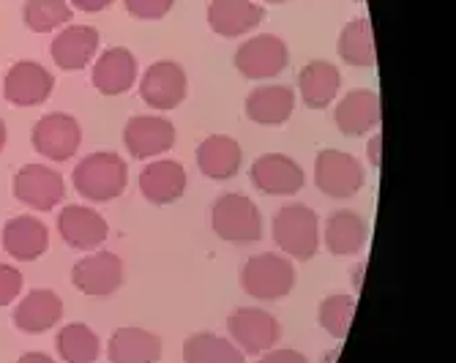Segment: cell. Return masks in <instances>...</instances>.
Instances as JSON below:
<instances>
[{
    "mask_svg": "<svg viewBox=\"0 0 456 363\" xmlns=\"http://www.w3.org/2000/svg\"><path fill=\"white\" fill-rule=\"evenodd\" d=\"M77 194L88 203H110L129 186V165L112 150L88 153L71 173Z\"/></svg>",
    "mask_w": 456,
    "mask_h": 363,
    "instance_id": "obj_1",
    "label": "cell"
},
{
    "mask_svg": "<svg viewBox=\"0 0 456 363\" xmlns=\"http://www.w3.org/2000/svg\"><path fill=\"white\" fill-rule=\"evenodd\" d=\"M273 244L289 260H312L320 252V216L301 203L281 206L273 216Z\"/></svg>",
    "mask_w": 456,
    "mask_h": 363,
    "instance_id": "obj_2",
    "label": "cell"
},
{
    "mask_svg": "<svg viewBox=\"0 0 456 363\" xmlns=\"http://www.w3.org/2000/svg\"><path fill=\"white\" fill-rule=\"evenodd\" d=\"M240 287L257 301H281L296 287V265L289 257L276 252H263L243 262Z\"/></svg>",
    "mask_w": 456,
    "mask_h": 363,
    "instance_id": "obj_3",
    "label": "cell"
},
{
    "mask_svg": "<svg viewBox=\"0 0 456 363\" xmlns=\"http://www.w3.org/2000/svg\"><path fill=\"white\" fill-rule=\"evenodd\" d=\"M211 227L227 244H255L263 238V214L246 194H222L211 208Z\"/></svg>",
    "mask_w": 456,
    "mask_h": 363,
    "instance_id": "obj_4",
    "label": "cell"
},
{
    "mask_svg": "<svg viewBox=\"0 0 456 363\" xmlns=\"http://www.w3.org/2000/svg\"><path fill=\"white\" fill-rule=\"evenodd\" d=\"M366 183V170L353 153L325 148L314 158V186L334 199L355 197Z\"/></svg>",
    "mask_w": 456,
    "mask_h": 363,
    "instance_id": "obj_5",
    "label": "cell"
},
{
    "mask_svg": "<svg viewBox=\"0 0 456 363\" xmlns=\"http://www.w3.org/2000/svg\"><path fill=\"white\" fill-rule=\"evenodd\" d=\"M30 142L36 153L45 156L47 161H69L82 145V126L69 112H50L36 120Z\"/></svg>",
    "mask_w": 456,
    "mask_h": 363,
    "instance_id": "obj_6",
    "label": "cell"
},
{
    "mask_svg": "<svg viewBox=\"0 0 456 363\" xmlns=\"http://www.w3.org/2000/svg\"><path fill=\"white\" fill-rule=\"evenodd\" d=\"M227 334L240 352H268L279 344L281 326L265 309L240 306L227 317Z\"/></svg>",
    "mask_w": 456,
    "mask_h": 363,
    "instance_id": "obj_7",
    "label": "cell"
},
{
    "mask_svg": "<svg viewBox=\"0 0 456 363\" xmlns=\"http://www.w3.org/2000/svg\"><path fill=\"white\" fill-rule=\"evenodd\" d=\"M289 63V50L284 38L273 33H257L238 47L235 69L246 79H271L281 74Z\"/></svg>",
    "mask_w": 456,
    "mask_h": 363,
    "instance_id": "obj_8",
    "label": "cell"
},
{
    "mask_svg": "<svg viewBox=\"0 0 456 363\" xmlns=\"http://www.w3.org/2000/svg\"><path fill=\"white\" fill-rule=\"evenodd\" d=\"M12 191L22 206L47 214L66 197V181L50 165H25L17 170Z\"/></svg>",
    "mask_w": 456,
    "mask_h": 363,
    "instance_id": "obj_9",
    "label": "cell"
},
{
    "mask_svg": "<svg viewBox=\"0 0 456 363\" xmlns=\"http://www.w3.org/2000/svg\"><path fill=\"white\" fill-rule=\"evenodd\" d=\"M189 91V79L181 63L175 60H156L140 77V96L148 107L167 112L183 104Z\"/></svg>",
    "mask_w": 456,
    "mask_h": 363,
    "instance_id": "obj_10",
    "label": "cell"
},
{
    "mask_svg": "<svg viewBox=\"0 0 456 363\" xmlns=\"http://www.w3.org/2000/svg\"><path fill=\"white\" fill-rule=\"evenodd\" d=\"M123 278H126V268L115 252H94L82 257L71 268V285L94 298H107L120 290Z\"/></svg>",
    "mask_w": 456,
    "mask_h": 363,
    "instance_id": "obj_11",
    "label": "cell"
},
{
    "mask_svg": "<svg viewBox=\"0 0 456 363\" xmlns=\"http://www.w3.org/2000/svg\"><path fill=\"white\" fill-rule=\"evenodd\" d=\"M178 140V132L173 120L159 115H134L129 124L123 126V145H126L132 158H156L164 156Z\"/></svg>",
    "mask_w": 456,
    "mask_h": 363,
    "instance_id": "obj_12",
    "label": "cell"
},
{
    "mask_svg": "<svg viewBox=\"0 0 456 363\" xmlns=\"http://www.w3.org/2000/svg\"><path fill=\"white\" fill-rule=\"evenodd\" d=\"M255 189H260L268 197H289L298 194L306 183L304 167L287 153H263L252 170H248Z\"/></svg>",
    "mask_w": 456,
    "mask_h": 363,
    "instance_id": "obj_13",
    "label": "cell"
},
{
    "mask_svg": "<svg viewBox=\"0 0 456 363\" xmlns=\"http://www.w3.org/2000/svg\"><path fill=\"white\" fill-rule=\"evenodd\" d=\"M55 77L36 60H17L4 77V96L14 107H38L53 96Z\"/></svg>",
    "mask_w": 456,
    "mask_h": 363,
    "instance_id": "obj_14",
    "label": "cell"
},
{
    "mask_svg": "<svg viewBox=\"0 0 456 363\" xmlns=\"http://www.w3.org/2000/svg\"><path fill=\"white\" fill-rule=\"evenodd\" d=\"M58 232H61L66 246L91 252V249H99L107 240L110 224L91 206H66L58 214Z\"/></svg>",
    "mask_w": 456,
    "mask_h": 363,
    "instance_id": "obj_15",
    "label": "cell"
},
{
    "mask_svg": "<svg viewBox=\"0 0 456 363\" xmlns=\"http://www.w3.org/2000/svg\"><path fill=\"white\" fill-rule=\"evenodd\" d=\"M137 77H140V66L134 52L126 47H110L96 58L91 83L102 96H120L134 88Z\"/></svg>",
    "mask_w": 456,
    "mask_h": 363,
    "instance_id": "obj_16",
    "label": "cell"
},
{
    "mask_svg": "<svg viewBox=\"0 0 456 363\" xmlns=\"http://www.w3.org/2000/svg\"><path fill=\"white\" fill-rule=\"evenodd\" d=\"M0 244H4V252L17 262H33L50 249V230L41 219L22 214L4 224Z\"/></svg>",
    "mask_w": 456,
    "mask_h": 363,
    "instance_id": "obj_17",
    "label": "cell"
},
{
    "mask_svg": "<svg viewBox=\"0 0 456 363\" xmlns=\"http://www.w3.org/2000/svg\"><path fill=\"white\" fill-rule=\"evenodd\" d=\"M380 96L369 88H355L334 107V124L345 137H363L380 126Z\"/></svg>",
    "mask_w": 456,
    "mask_h": 363,
    "instance_id": "obj_18",
    "label": "cell"
},
{
    "mask_svg": "<svg viewBox=\"0 0 456 363\" xmlns=\"http://www.w3.org/2000/svg\"><path fill=\"white\" fill-rule=\"evenodd\" d=\"M14 328L30 336L53 331L63 319V298L53 290H30L14 306Z\"/></svg>",
    "mask_w": 456,
    "mask_h": 363,
    "instance_id": "obj_19",
    "label": "cell"
},
{
    "mask_svg": "<svg viewBox=\"0 0 456 363\" xmlns=\"http://www.w3.org/2000/svg\"><path fill=\"white\" fill-rule=\"evenodd\" d=\"M99 52V30L91 25H66L55 33L50 55L63 71L86 69Z\"/></svg>",
    "mask_w": 456,
    "mask_h": 363,
    "instance_id": "obj_20",
    "label": "cell"
},
{
    "mask_svg": "<svg viewBox=\"0 0 456 363\" xmlns=\"http://www.w3.org/2000/svg\"><path fill=\"white\" fill-rule=\"evenodd\" d=\"M186 183L189 178L183 165L173 158L151 161L140 173V191L153 206H170L175 199H181L186 194Z\"/></svg>",
    "mask_w": 456,
    "mask_h": 363,
    "instance_id": "obj_21",
    "label": "cell"
},
{
    "mask_svg": "<svg viewBox=\"0 0 456 363\" xmlns=\"http://www.w3.org/2000/svg\"><path fill=\"white\" fill-rule=\"evenodd\" d=\"M243 148L230 134H211L197 145V167L211 181H230L238 175Z\"/></svg>",
    "mask_w": 456,
    "mask_h": 363,
    "instance_id": "obj_22",
    "label": "cell"
},
{
    "mask_svg": "<svg viewBox=\"0 0 456 363\" xmlns=\"http://www.w3.org/2000/svg\"><path fill=\"white\" fill-rule=\"evenodd\" d=\"M265 20V9L255 0H211L208 25L222 38H238Z\"/></svg>",
    "mask_w": 456,
    "mask_h": 363,
    "instance_id": "obj_23",
    "label": "cell"
},
{
    "mask_svg": "<svg viewBox=\"0 0 456 363\" xmlns=\"http://www.w3.org/2000/svg\"><path fill=\"white\" fill-rule=\"evenodd\" d=\"M243 109L260 126H281L296 109V93L287 85H260L246 96Z\"/></svg>",
    "mask_w": 456,
    "mask_h": 363,
    "instance_id": "obj_24",
    "label": "cell"
},
{
    "mask_svg": "<svg viewBox=\"0 0 456 363\" xmlns=\"http://www.w3.org/2000/svg\"><path fill=\"white\" fill-rule=\"evenodd\" d=\"M369 240V222L350 211H334L325 222V249L334 257H350L358 254Z\"/></svg>",
    "mask_w": 456,
    "mask_h": 363,
    "instance_id": "obj_25",
    "label": "cell"
},
{
    "mask_svg": "<svg viewBox=\"0 0 456 363\" xmlns=\"http://www.w3.org/2000/svg\"><path fill=\"white\" fill-rule=\"evenodd\" d=\"M342 88V74L330 60H309L298 71V91L309 109H325L334 104Z\"/></svg>",
    "mask_w": 456,
    "mask_h": 363,
    "instance_id": "obj_26",
    "label": "cell"
},
{
    "mask_svg": "<svg viewBox=\"0 0 456 363\" xmlns=\"http://www.w3.org/2000/svg\"><path fill=\"white\" fill-rule=\"evenodd\" d=\"M110 363H159L161 360V339L153 331L126 326L118 328L107 344Z\"/></svg>",
    "mask_w": 456,
    "mask_h": 363,
    "instance_id": "obj_27",
    "label": "cell"
},
{
    "mask_svg": "<svg viewBox=\"0 0 456 363\" xmlns=\"http://www.w3.org/2000/svg\"><path fill=\"white\" fill-rule=\"evenodd\" d=\"M337 52L345 63L358 66V69H371L378 63L375 33H371L369 17H355L342 28L339 42H337Z\"/></svg>",
    "mask_w": 456,
    "mask_h": 363,
    "instance_id": "obj_28",
    "label": "cell"
},
{
    "mask_svg": "<svg viewBox=\"0 0 456 363\" xmlns=\"http://www.w3.org/2000/svg\"><path fill=\"white\" fill-rule=\"evenodd\" d=\"M55 347L66 363H96L102 352L96 331L86 326V322H69V326H63L55 336Z\"/></svg>",
    "mask_w": 456,
    "mask_h": 363,
    "instance_id": "obj_29",
    "label": "cell"
},
{
    "mask_svg": "<svg viewBox=\"0 0 456 363\" xmlns=\"http://www.w3.org/2000/svg\"><path fill=\"white\" fill-rule=\"evenodd\" d=\"M186 363H246L243 352L216 334H194L183 342Z\"/></svg>",
    "mask_w": 456,
    "mask_h": 363,
    "instance_id": "obj_30",
    "label": "cell"
},
{
    "mask_svg": "<svg viewBox=\"0 0 456 363\" xmlns=\"http://www.w3.org/2000/svg\"><path fill=\"white\" fill-rule=\"evenodd\" d=\"M74 9L66 0H25L22 6V22L33 33H50L61 30L71 22Z\"/></svg>",
    "mask_w": 456,
    "mask_h": 363,
    "instance_id": "obj_31",
    "label": "cell"
},
{
    "mask_svg": "<svg viewBox=\"0 0 456 363\" xmlns=\"http://www.w3.org/2000/svg\"><path fill=\"white\" fill-rule=\"evenodd\" d=\"M355 306H358L355 295H347V293L328 295L317 309V322L330 336L345 339L350 334V326H353Z\"/></svg>",
    "mask_w": 456,
    "mask_h": 363,
    "instance_id": "obj_32",
    "label": "cell"
},
{
    "mask_svg": "<svg viewBox=\"0 0 456 363\" xmlns=\"http://www.w3.org/2000/svg\"><path fill=\"white\" fill-rule=\"evenodd\" d=\"M25 287V278H22V270H17L14 265L9 262H0V309L4 306H12L20 293Z\"/></svg>",
    "mask_w": 456,
    "mask_h": 363,
    "instance_id": "obj_33",
    "label": "cell"
},
{
    "mask_svg": "<svg viewBox=\"0 0 456 363\" xmlns=\"http://www.w3.org/2000/svg\"><path fill=\"white\" fill-rule=\"evenodd\" d=\"M134 20H161L175 6V0H123Z\"/></svg>",
    "mask_w": 456,
    "mask_h": 363,
    "instance_id": "obj_34",
    "label": "cell"
},
{
    "mask_svg": "<svg viewBox=\"0 0 456 363\" xmlns=\"http://www.w3.org/2000/svg\"><path fill=\"white\" fill-rule=\"evenodd\" d=\"M257 363H309L304 352L298 350H268Z\"/></svg>",
    "mask_w": 456,
    "mask_h": 363,
    "instance_id": "obj_35",
    "label": "cell"
},
{
    "mask_svg": "<svg viewBox=\"0 0 456 363\" xmlns=\"http://www.w3.org/2000/svg\"><path fill=\"white\" fill-rule=\"evenodd\" d=\"M115 4V0H71V9H79V12H88V14H96V12H104Z\"/></svg>",
    "mask_w": 456,
    "mask_h": 363,
    "instance_id": "obj_36",
    "label": "cell"
},
{
    "mask_svg": "<svg viewBox=\"0 0 456 363\" xmlns=\"http://www.w3.org/2000/svg\"><path fill=\"white\" fill-rule=\"evenodd\" d=\"M380 150H383V134H375L369 140V145H366V158H369V165L371 167H380Z\"/></svg>",
    "mask_w": 456,
    "mask_h": 363,
    "instance_id": "obj_37",
    "label": "cell"
},
{
    "mask_svg": "<svg viewBox=\"0 0 456 363\" xmlns=\"http://www.w3.org/2000/svg\"><path fill=\"white\" fill-rule=\"evenodd\" d=\"M17 363H58L55 358H50L47 352H25L17 358Z\"/></svg>",
    "mask_w": 456,
    "mask_h": 363,
    "instance_id": "obj_38",
    "label": "cell"
},
{
    "mask_svg": "<svg viewBox=\"0 0 456 363\" xmlns=\"http://www.w3.org/2000/svg\"><path fill=\"white\" fill-rule=\"evenodd\" d=\"M363 273H366V265H355V268H353V287H355V290H361Z\"/></svg>",
    "mask_w": 456,
    "mask_h": 363,
    "instance_id": "obj_39",
    "label": "cell"
},
{
    "mask_svg": "<svg viewBox=\"0 0 456 363\" xmlns=\"http://www.w3.org/2000/svg\"><path fill=\"white\" fill-rule=\"evenodd\" d=\"M6 140H9V129H6V120L0 117V153H4V148H6Z\"/></svg>",
    "mask_w": 456,
    "mask_h": 363,
    "instance_id": "obj_40",
    "label": "cell"
},
{
    "mask_svg": "<svg viewBox=\"0 0 456 363\" xmlns=\"http://www.w3.org/2000/svg\"><path fill=\"white\" fill-rule=\"evenodd\" d=\"M337 358H339V350H334V352H328V360H325V363H334Z\"/></svg>",
    "mask_w": 456,
    "mask_h": 363,
    "instance_id": "obj_41",
    "label": "cell"
},
{
    "mask_svg": "<svg viewBox=\"0 0 456 363\" xmlns=\"http://www.w3.org/2000/svg\"><path fill=\"white\" fill-rule=\"evenodd\" d=\"M260 4H289V0H260Z\"/></svg>",
    "mask_w": 456,
    "mask_h": 363,
    "instance_id": "obj_42",
    "label": "cell"
},
{
    "mask_svg": "<svg viewBox=\"0 0 456 363\" xmlns=\"http://www.w3.org/2000/svg\"><path fill=\"white\" fill-rule=\"evenodd\" d=\"M353 4H361V0H353Z\"/></svg>",
    "mask_w": 456,
    "mask_h": 363,
    "instance_id": "obj_43",
    "label": "cell"
}]
</instances>
